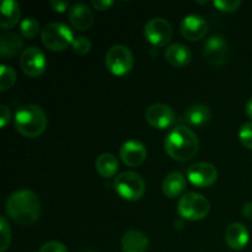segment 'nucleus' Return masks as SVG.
Listing matches in <instances>:
<instances>
[{"instance_id":"3","label":"nucleus","mask_w":252,"mask_h":252,"mask_svg":"<svg viewBox=\"0 0 252 252\" xmlns=\"http://www.w3.org/2000/svg\"><path fill=\"white\" fill-rule=\"evenodd\" d=\"M15 127L24 137L36 138L46 129L47 116L39 106H21L15 113Z\"/></svg>"},{"instance_id":"27","label":"nucleus","mask_w":252,"mask_h":252,"mask_svg":"<svg viewBox=\"0 0 252 252\" xmlns=\"http://www.w3.org/2000/svg\"><path fill=\"white\" fill-rule=\"evenodd\" d=\"M73 47L74 52L76 54H80V56H84V54H88L91 49V42L88 37H84V36H79L75 37L73 41Z\"/></svg>"},{"instance_id":"5","label":"nucleus","mask_w":252,"mask_h":252,"mask_svg":"<svg viewBox=\"0 0 252 252\" xmlns=\"http://www.w3.org/2000/svg\"><path fill=\"white\" fill-rule=\"evenodd\" d=\"M209 209L211 204L208 199L196 192H189L184 194L177 204V212L180 217L191 221L206 218L209 213Z\"/></svg>"},{"instance_id":"36","label":"nucleus","mask_w":252,"mask_h":252,"mask_svg":"<svg viewBox=\"0 0 252 252\" xmlns=\"http://www.w3.org/2000/svg\"><path fill=\"white\" fill-rule=\"evenodd\" d=\"M197 2H198V4H202V5L207 4V1H197Z\"/></svg>"},{"instance_id":"32","label":"nucleus","mask_w":252,"mask_h":252,"mask_svg":"<svg viewBox=\"0 0 252 252\" xmlns=\"http://www.w3.org/2000/svg\"><path fill=\"white\" fill-rule=\"evenodd\" d=\"M91 5H93L94 9L98 10V11H106L112 6L113 1L112 0H93Z\"/></svg>"},{"instance_id":"1","label":"nucleus","mask_w":252,"mask_h":252,"mask_svg":"<svg viewBox=\"0 0 252 252\" xmlns=\"http://www.w3.org/2000/svg\"><path fill=\"white\" fill-rule=\"evenodd\" d=\"M6 213L17 224L31 225L41 214V202L31 189H19L7 198Z\"/></svg>"},{"instance_id":"2","label":"nucleus","mask_w":252,"mask_h":252,"mask_svg":"<svg viewBox=\"0 0 252 252\" xmlns=\"http://www.w3.org/2000/svg\"><path fill=\"white\" fill-rule=\"evenodd\" d=\"M199 142L194 132L186 126H176L165 139V150L177 161H189L198 153Z\"/></svg>"},{"instance_id":"33","label":"nucleus","mask_w":252,"mask_h":252,"mask_svg":"<svg viewBox=\"0 0 252 252\" xmlns=\"http://www.w3.org/2000/svg\"><path fill=\"white\" fill-rule=\"evenodd\" d=\"M51 6L54 11L57 12H64L69 6L68 1H62V0H52Z\"/></svg>"},{"instance_id":"24","label":"nucleus","mask_w":252,"mask_h":252,"mask_svg":"<svg viewBox=\"0 0 252 252\" xmlns=\"http://www.w3.org/2000/svg\"><path fill=\"white\" fill-rule=\"evenodd\" d=\"M16 81V71L12 66L2 64L0 66V90L6 91L14 86Z\"/></svg>"},{"instance_id":"12","label":"nucleus","mask_w":252,"mask_h":252,"mask_svg":"<svg viewBox=\"0 0 252 252\" xmlns=\"http://www.w3.org/2000/svg\"><path fill=\"white\" fill-rule=\"evenodd\" d=\"M180 31L185 38L189 41L202 39L208 32V22L202 15L189 14L182 19L180 24Z\"/></svg>"},{"instance_id":"6","label":"nucleus","mask_w":252,"mask_h":252,"mask_svg":"<svg viewBox=\"0 0 252 252\" xmlns=\"http://www.w3.org/2000/svg\"><path fill=\"white\" fill-rule=\"evenodd\" d=\"M113 187L126 201H138L145 192V181L137 172L125 171L116 177Z\"/></svg>"},{"instance_id":"35","label":"nucleus","mask_w":252,"mask_h":252,"mask_svg":"<svg viewBox=\"0 0 252 252\" xmlns=\"http://www.w3.org/2000/svg\"><path fill=\"white\" fill-rule=\"evenodd\" d=\"M245 110H246V115H248L249 117H250L252 120V97L248 101V103H246Z\"/></svg>"},{"instance_id":"29","label":"nucleus","mask_w":252,"mask_h":252,"mask_svg":"<svg viewBox=\"0 0 252 252\" xmlns=\"http://www.w3.org/2000/svg\"><path fill=\"white\" fill-rule=\"evenodd\" d=\"M213 5L223 12H233L240 7V0H214Z\"/></svg>"},{"instance_id":"21","label":"nucleus","mask_w":252,"mask_h":252,"mask_svg":"<svg viewBox=\"0 0 252 252\" xmlns=\"http://www.w3.org/2000/svg\"><path fill=\"white\" fill-rule=\"evenodd\" d=\"M20 5L14 0H4L1 4V19H0V27L4 30L11 29L19 22Z\"/></svg>"},{"instance_id":"30","label":"nucleus","mask_w":252,"mask_h":252,"mask_svg":"<svg viewBox=\"0 0 252 252\" xmlns=\"http://www.w3.org/2000/svg\"><path fill=\"white\" fill-rule=\"evenodd\" d=\"M38 252H68L64 244L59 243V241H48L44 244Z\"/></svg>"},{"instance_id":"14","label":"nucleus","mask_w":252,"mask_h":252,"mask_svg":"<svg viewBox=\"0 0 252 252\" xmlns=\"http://www.w3.org/2000/svg\"><path fill=\"white\" fill-rule=\"evenodd\" d=\"M147 149L139 140L130 139L126 142L120 149V157L128 166H139L147 159Z\"/></svg>"},{"instance_id":"11","label":"nucleus","mask_w":252,"mask_h":252,"mask_svg":"<svg viewBox=\"0 0 252 252\" xmlns=\"http://www.w3.org/2000/svg\"><path fill=\"white\" fill-rule=\"evenodd\" d=\"M187 179L197 187H209L218 179V171L209 162H197L187 170Z\"/></svg>"},{"instance_id":"17","label":"nucleus","mask_w":252,"mask_h":252,"mask_svg":"<svg viewBox=\"0 0 252 252\" xmlns=\"http://www.w3.org/2000/svg\"><path fill=\"white\" fill-rule=\"evenodd\" d=\"M123 252H147L149 240L147 235L140 230H128L121 241Z\"/></svg>"},{"instance_id":"8","label":"nucleus","mask_w":252,"mask_h":252,"mask_svg":"<svg viewBox=\"0 0 252 252\" xmlns=\"http://www.w3.org/2000/svg\"><path fill=\"white\" fill-rule=\"evenodd\" d=\"M144 36L154 47L166 46L172 38V26L162 17H153L145 24Z\"/></svg>"},{"instance_id":"15","label":"nucleus","mask_w":252,"mask_h":252,"mask_svg":"<svg viewBox=\"0 0 252 252\" xmlns=\"http://www.w3.org/2000/svg\"><path fill=\"white\" fill-rule=\"evenodd\" d=\"M69 20L76 30L86 31L93 26L94 14L88 5L78 2V4L71 5L69 9Z\"/></svg>"},{"instance_id":"9","label":"nucleus","mask_w":252,"mask_h":252,"mask_svg":"<svg viewBox=\"0 0 252 252\" xmlns=\"http://www.w3.org/2000/svg\"><path fill=\"white\" fill-rule=\"evenodd\" d=\"M20 66L26 75L37 78L46 70V56L38 47H29L20 56Z\"/></svg>"},{"instance_id":"13","label":"nucleus","mask_w":252,"mask_h":252,"mask_svg":"<svg viewBox=\"0 0 252 252\" xmlns=\"http://www.w3.org/2000/svg\"><path fill=\"white\" fill-rule=\"evenodd\" d=\"M145 118L152 127L165 129L175 122V112L165 103H153L145 112Z\"/></svg>"},{"instance_id":"31","label":"nucleus","mask_w":252,"mask_h":252,"mask_svg":"<svg viewBox=\"0 0 252 252\" xmlns=\"http://www.w3.org/2000/svg\"><path fill=\"white\" fill-rule=\"evenodd\" d=\"M10 117H11L10 108L5 105L0 106V125H1V128L6 127L7 123L10 122Z\"/></svg>"},{"instance_id":"20","label":"nucleus","mask_w":252,"mask_h":252,"mask_svg":"<svg viewBox=\"0 0 252 252\" xmlns=\"http://www.w3.org/2000/svg\"><path fill=\"white\" fill-rule=\"evenodd\" d=\"M24 42L21 37L15 32H4L0 36V54L2 58L14 57L21 51Z\"/></svg>"},{"instance_id":"28","label":"nucleus","mask_w":252,"mask_h":252,"mask_svg":"<svg viewBox=\"0 0 252 252\" xmlns=\"http://www.w3.org/2000/svg\"><path fill=\"white\" fill-rule=\"evenodd\" d=\"M239 139L246 148L252 150V122H248L241 126L239 129Z\"/></svg>"},{"instance_id":"25","label":"nucleus","mask_w":252,"mask_h":252,"mask_svg":"<svg viewBox=\"0 0 252 252\" xmlns=\"http://www.w3.org/2000/svg\"><path fill=\"white\" fill-rule=\"evenodd\" d=\"M20 32L25 38H33L39 32V22L34 17H26L20 24Z\"/></svg>"},{"instance_id":"4","label":"nucleus","mask_w":252,"mask_h":252,"mask_svg":"<svg viewBox=\"0 0 252 252\" xmlns=\"http://www.w3.org/2000/svg\"><path fill=\"white\" fill-rule=\"evenodd\" d=\"M41 38L44 46L54 52H61L73 44L74 34L70 27L63 22H51L46 25L41 32Z\"/></svg>"},{"instance_id":"7","label":"nucleus","mask_w":252,"mask_h":252,"mask_svg":"<svg viewBox=\"0 0 252 252\" xmlns=\"http://www.w3.org/2000/svg\"><path fill=\"white\" fill-rule=\"evenodd\" d=\"M133 54L128 47L123 44H116L111 47L105 57L106 68L115 75H126L133 68Z\"/></svg>"},{"instance_id":"22","label":"nucleus","mask_w":252,"mask_h":252,"mask_svg":"<svg viewBox=\"0 0 252 252\" xmlns=\"http://www.w3.org/2000/svg\"><path fill=\"white\" fill-rule=\"evenodd\" d=\"M185 121L192 126H203L211 120V111L202 103H196L189 107L185 112Z\"/></svg>"},{"instance_id":"34","label":"nucleus","mask_w":252,"mask_h":252,"mask_svg":"<svg viewBox=\"0 0 252 252\" xmlns=\"http://www.w3.org/2000/svg\"><path fill=\"white\" fill-rule=\"evenodd\" d=\"M243 214L245 218L252 219V203H246L243 207Z\"/></svg>"},{"instance_id":"16","label":"nucleus","mask_w":252,"mask_h":252,"mask_svg":"<svg viewBox=\"0 0 252 252\" xmlns=\"http://www.w3.org/2000/svg\"><path fill=\"white\" fill-rule=\"evenodd\" d=\"M225 241L233 250H243L249 243V230L241 223H233L226 228Z\"/></svg>"},{"instance_id":"10","label":"nucleus","mask_w":252,"mask_h":252,"mask_svg":"<svg viewBox=\"0 0 252 252\" xmlns=\"http://www.w3.org/2000/svg\"><path fill=\"white\" fill-rule=\"evenodd\" d=\"M203 56L211 65H223L229 59L228 42L221 36H212L204 43Z\"/></svg>"},{"instance_id":"18","label":"nucleus","mask_w":252,"mask_h":252,"mask_svg":"<svg viewBox=\"0 0 252 252\" xmlns=\"http://www.w3.org/2000/svg\"><path fill=\"white\" fill-rule=\"evenodd\" d=\"M191 58L192 54L189 48L181 43L170 44L165 51V59L167 61V63L171 64L172 66H176V68L189 64Z\"/></svg>"},{"instance_id":"23","label":"nucleus","mask_w":252,"mask_h":252,"mask_svg":"<svg viewBox=\"0 0 252 252\" xmlns=\"http://www.w3.org/2000/svg\"><path fill=\"white\" fill-rule=\"evenodd\" d=\"M95 166L96 171H97L101 176L108 179V177H112L113 175L117 172L118 160L113 154L105 153V154H101L100 157L96 159Z\"/></svg>"},{"instance_id":"19","label":"nucleus","mask_w":252,"mask_h":252,"mask_svg":"<svg viewBox=\"0 0 252 252\" xmlns=\"http://www.w3.org/2000/svg\"><path fill=\"white\" fill-rule=\"evenodd\" d=\"M186 189V177L181 172H171L162 181V192L169 198L180 196Z\"/></svg>"},{"instance_id":"26","label":"nucleus","mask_w":252,"mask_h":252,"mask_svg":"<svg viewBox=\"0 0 252 252\" xmlns=\"http://www.w3.org/2000/svg\"><path fill=\"white\" fill-rule=\"evenodd\" d=\"M11 243V230L5 217L0 218V252H5Z\"/></svg>"}]
</instances>
